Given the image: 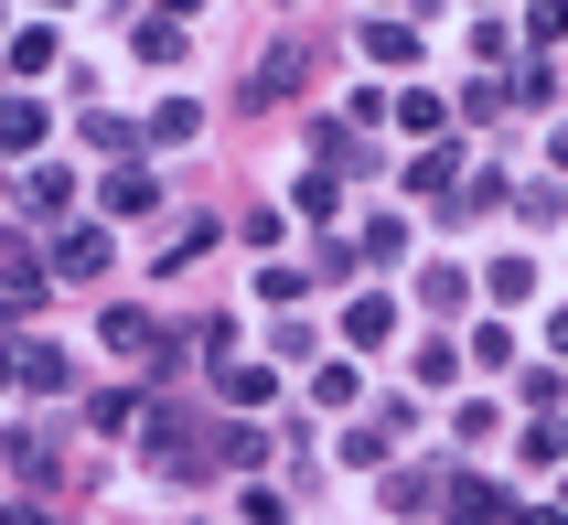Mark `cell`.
Listing matches in <instances>:
<instances>
[{
	"instance_id": "obj_3",
	"label": "cell",
	"mask_w": 568,
	"mask_h": 525,
	"mask_svg": "<svg viewBox=\"0 0 568 525\" xmlns=\"http://www.w3.org/2000/svg\"><path fill=\"white\" fill-rule=\"evenodd\" d=\"M172 11H193V0H172Z\"/></svg>"
},
{
	"instance_id": "obj_2",
	"label": "cell",
	"mask_w": 568,
	"mask_h": 525,
	"mask_svg": "<svg viewBox=\"0 0 568 525\" xmlns=\"http://www.w3.org/2000/svg\"><path fill=\"white\" fill-rule=\"evenodd\" d=\"M450 525H494V494H483V483H462V494H450Z\"/></svg>"
},
{
	"instance_id": "obj_1",
	"label": "cell",
	"mask_w": 568,
	"mask_h": 525,
	"mask_svg": "<svg viewBox=\"0 0 568 525\" xmlns=\"http://www.w3.org/2000/svg\"><path fill=\"white\" fill-rule=\"evenodd\" d=\"M54 269L64 279H97V269H108V225H75V236L54 248Z\"/></svg>"
}]
</instances>
